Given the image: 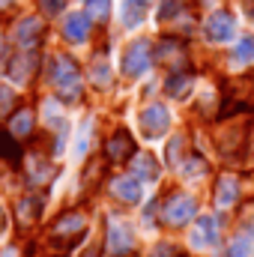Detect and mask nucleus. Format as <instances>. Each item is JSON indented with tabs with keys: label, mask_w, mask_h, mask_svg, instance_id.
<instances>
[{
	"label": "nucleus",
	"mask_w": 254,
	"mask_h": 257,
	"mask_svg": "<svg viewBox=\"0 0 254 257\" xmlns=\"http://www.w3.org/2000/svg\"><path fill=\"white\" fill-rule=\"evenodd\" d=\"M51 81H54V87H57V99L66 102V105H75V102H81V93H84V81H81V69L78 63L72 60V57H54V63H51Z\"/></svg>",
	"instance_id": "nucleus-1"
},
{
	"label": "nucleus",
	"mask_w": 254,
	"mask_h": 257,
	"mask_svg": "<svg viewBox=\"0 0 254 257\" xmlns=\"http://www.w3.org/2000/svg\"><path fill=\"white\" fill-rule=\"evenodd\" d=\"M248 111H254V78L251 75L230 84V90H227V96L221 102L218 117L227 120V117H236V114H248Z\"/></svg>",
	"instance_id": "nucleus-2"
},
{
	"label": "nucleus",
	"mask_w": 254,
	"mask_h": 257,
	"mask_svg": "<svg viewBox=\"0 0 254 257\" xmlns=\"http://www.w3.org/2000/svg\"><path fill=\"white\" fill-rule=\"evenodd\" d=\"M84 230H87V215H84L81 209H69V212H63V215L51 224V236H54V242H57L63 251L72 248L75 242H81Z\"/></svg>",
	"instance_id": "nucleus-3"
},
{
	"label": "nucleus",
	"mask_w": 254,
	"mask_h": 257,
	"mask_svg": "<svg viewBox=\"0 0 254 257\" xmlns=\"http://www.w3.org/2000/svg\"><path fill=\"white\" fill-rule=\"evenodd\" d=\"M194 212H197V200L191 197V194H171L168 200H165V206H162V218H165V224H171V227H183V224H189L191 218H194Z\"/></svg>",
	"instance_id": "nucleus-4"
},
{
	"label": "nucleus",
	"mask_w": 254,
	"mask_h": 257,
	"mask_svg": "<svg viewBox=\"0 0 254 257\" xmlns=\"http://www.w3.org/2000/svg\"><path fill=\"white\" fill-rule=\"evenodd\" d=\"M150 63H153V48H150L147 39H138V42H132L126 51H123L120 69H123L126 78H141V75L150 69Z\"/></svg>",
	"instance_id": "nucleus-5"
},
{
	"label": "nucleus",
	"mask_w": 254,
	"mask_h": 257,
	"mask_svg": "<svg viewBox=\"0 0 254 257\" xmlns=\"http://www.w3.org/2000/svg\"><path fill=\"white\" fill-rule=\"evenodd\" d=\"M108 251L114 257H129L135 251V233L123 218H108Z\"/></svg>",
	"instance_id": "nucleus-6"
},
{
	"label": "nucleus",
	"mask_w": 254,
	"mask_h": 257,
	"mask_svg": "<svg viewBox=\"0 0 254 257\" xmlns=\"http://www.w3.org/2000/svg\"><path fill=\"white\" fill-rule=\"evenodd\" d=\"M236 33V18L230 9H215L206 21H203V36L209 42H227Z\"/></svg>",
	"instance_id": "nucleus-7"
},
{
	"label": "nucleus",
	"mask_w": 254,
	"mask_h": 257,
	"mask_svg": "<svg viewBox=\"0 0 254 257\" xmlns=\"http://www.w3.org/2000/svg\"><path fill=\"white\" fill-rule=\"evenodd\" d=\"M138 123H141V132H144L147 138H162V135L171 128V111H168L165 105L153 102V105H147V108L141 111Z\"/></svg>",
	"instance_id": "nucleus-8"
},
{
	"label": "nucleus",
	"mask_w": 254,
	"mask_h": 257,
	"mask_svg": "<svg viewBox=\"0 0 254 257\" xmlns=\"http://www.w3.org/2000/svg\"><path fill=\"white\" fill-rule=\"evenodd\" d=\"M156 63L171 69V72H183L186 69V45L180 39H162L156 45Z\"/></svg>",
	"instance_id": "nucleus-9"
},
{
	"label": "nucleus",
	"mask_w": 254,
	"mask_h": 257,
	"mask_svg": "<svg viewBox=\"0 0 254 257\" xmlns=\"http://www.w3.org/2000/svg\"><path fill=\"white\" fill-rule=\"evenodd\" d=\"M215 242H218V218L215 215H200L189 233V245L203 251V248H212Z\"/></svg>",
	"instance_id": "nucleus-10"
},
{
	"label": "nucleus",
	"mask_w": 254,
	"mask_h": 257,
	"mask_svg": "<svg viewBox=\"0 0 254 257\" xmlns=\"http://www.w3.org/2000/svg\"><path fill=\"white\" fill-rule=\"evenodd\" d=\"M132 156H135V138L129 135L126 128H117L108 138V144H105V159L111 165H126Z\"/></svg>",
	"instance_id": "nucleus-11"
},
{
	"label": "nucleus",
	"mask_w": 254,
	"mask_h": 257,
	"mask_svg": "<svg viewBox=\"0 0 254 257\" xmlns=\"http://www.w3.org/2000/svg\"><path fill=\"white\" fill-rule=\"evenodd\" d=\"M42 33H45V21H42L39 15H27V18L18 21V27H15V42L21 45V51H33V48L39 45Z\"/></svg>",
	"instance_id": "nucleus-12"
},
{
	"label": "nucleus",
	"mask_w": 254,
	"mask_h": 257,
	"mask_svg": "<svg viewBox=\"0 0 254 257\" xmlns=\"http://www.w3.org/2000/svg\"><path fill=\"white\" fill-rule=\"evenodd\" d=\"M36 66H39V57H36V51H21V54H15L12 60H9V78L15 81V84H27L30 78H33V72H36Z\"/></svg>",
	"instance_id": "nucleus-13"
},
{
	"label": "nucleus",
	"mask_w": 254,
	"mask_h": 257,
	"mask_svg": "<svg viewBox=\"0 0 254 257\" xmlns=\"http://www.w3.org/2000/svg\"><path fill=\"white\" fill-rule=\"evenodd\" d=\"M227 257H254V218H245L236 230V236L230 239Z\"/></svg>",
	"instance_id": "nucleus-14"
},
{
	"label": "nucleus",
	"mask_w": 254,
	"mask_h": 257,
	"mask_svg": "<svg viewBox=\"0 0 254 257\" xmlns=\"http://www.w3.org/2000/svg\"><path fill=\"white\" fill-rule=\"evenodd\" d=\"M111 194L117 200H123V203H138L141 194H144L141 192V180L135 174H120V177L111 180Z\"/></svg>",
	"instance_id": "nucleus-15"
},
{
	"label": "nucleus",
	"mask_w": 254,
	"mask_h": 257,
	"mask_svg": "<svg viewBox=\"0 0 254 257\" xmlns=\"http://www.w3.org/2000/svg\"><path fill=\"white\" fill-rule=\"evenodd\" d=\"M63 33H66V39H72V42H87V36H90L87 12H69L63 21Z\"/></svg>",
	"instance_id": "nucleus-16"
},
{
	"label": "nucleus",
	"mask_w": 254,
	"mask_h": 257,
	"mask_svg": "<svg viewBox=\"0 0 254 257\" xmlns=\"http://www.w3.org/2000/svg\"><path fill=\"white\" fill-rule=\"evenodd\" d=\"M132 174L138 180H159V174H162L159 159L153 153H135L132 156Z\"/></svg>",
	"instance_id": "nucleus-17"
},
{
	"label": "nucleus",
	"mask_w": 254,
	"mask_h": 257,
	"mask_svg": "<svg viewBox=\"0 0 254 257\" xmlns=\"http://www.w3.org/2000/svg\"><path fill=\"white\" fill-rule=\"evenodd\" d=\"M39 215H42V197L27 194V197L18 200V206H15V218H18L21 227H30L33 221H39Z\"/></svg>",
	"instance_id": "nucleus-18"
},
{
	"label": "nucleus",
	"mask_w": 254,
	"mask_h": 257,
	"mask_svg": "<svg viewBox=\"0 0 254 257\" xmlns=\"http://www.w3.org/2000/svg\"><path fill=\"white\" fill-rule=\"evenodd\" d=\"M191 87H194V75H191L189 69L171 72V78L165 81V93H168L171 99H186V96L191 93Z\"/></svg>",
	"instance_id": "nucleus-19"
},
{
	"label": "nucleus",
	"mask_w": 254,
	"mask_h": 257,
	"mask_svg": "<svg viewBox=\"0 0 254 257\" xmlns=\"http://www.w3.org/2000/svg\"><path fill=\"white\" fill-rule=\"evenodd\" d=\"M239 200V180L233 174H221L215 186V203L218 206H233Z\"/></svg>",
	"instance_id": "nucleus-20"
},
{
	"label": "nucleus",
	"mask_w": 254,
	"mask_h": 257,
	"mask_svg": "<svg viewBox=\"0 0 254 257\" xmlns=\"http://www.w3.org/2000/svg\"><path fill=\"white\" fill-rule=\"evenodd\" d=\"M9 132H12L15 138H27V135L33 132V111H30V108L12 111V117H9Z\"/></svg>",
	"instance_id": "nucleus-21"
},
{
	"label": "nucleus",
	"mask_w": 254,
	"mask_h": 257,
	"mask_svg": "<svg viewBox=\"0 0 254 257\" xmlns=\"http://www.w3.org/2000/svg\"><path fill=\"white\" fill-rule=\"evenodd\" d=\"M153 0H123V24L126 27H138L147 15Z\"/></svg>",
	"instance_id": "nucleus-22"
},
{
	"label": "nucleus",
	"mask_w": 254,
	"mask_h": 257,
	"mask_svg": "<svg viewBox=\"0 0 254 257\" xmlns=\"http://www.w3.org/2000/svg\"><path fill=\"white\" fill-rule=\"evenodd\" d=\"M51 177H54V165H48V162H42V159H36V162L30 165V171H27L30 186H45V183H51Z\"/></svg>",
	"instance_id": "nucleus-23"
},
{
	"label": "nucleus",
	"mask_w": 254,
	"mask_h": 257,
	"mask_svg": "<svg viewBox=\"0 0 254 257\" xmlns=\"http://www.w3.org/2000/svg\"><path fill=\"white\" fill-rule=\"evenodd\" d=\"M0 159H6V162H21V144L15 141V135L12 132H0Z\"/></svg>",
	"instance_id": "nucleus-24"
},
{
	"label": "nucleus",
	"mask_w": 254,
	"mask_h": 257,
	"mask_svg": "<svg viewBox=\"0 0 254 257\" xmlns=\"http://www.w3.org/2000/svg\"><path fill=\"white\" fill-rule=\"evenodd\" d=\"M87 18L90 21H96V24H102V21H108L111 18V0H87Z\"/></svg>",
	"instance_id": "nucleus-25"
},
{
	"label": "nucleus",
	"mask_w": 254,
	"mask_h": 257,
	"mask_svg": "<svg viewBox=\"0 0 254 257\" xmlns=\"http://www.w3.org/2000/svg\"><path fill=\"white\" fill-rule=\"evenodd\" d=\"M233 60L236 63H254V36H242L236 45H233Z\"/></svg>",
	"instance_id": "nucleus-26"
},
{
	"label": "nucleus",
	"mask_w": 254,
	"mask_h": 257,
	"mask_svg": "<svg viewBox=\"0 0 254 257\" xmlns=\"http://www.w3.org/2000/svg\"><path fill=\"white\" fill-rule=\"evenodd\" d=\"M87 75H90V81L96 87H108L111 84V66L105 63V60H96V63L87 69Z\"/></svg>",
	"instance_id": "nucleus-27"
},
{
	"label": "nucleus",
	"mask_w": 254,
	"mask_h": 257,
	"mask_svg": "<svg viewBox=\"0 0 254 257\" xmlns=\"http://www.w3.org/2000/svg\"><path fill=\"white\" fill-rule=\"evenodd\" d=\"M186 9V0H162L159 3V21H171L177 15H183Z\"/></svg>",
	"instance_id": "nucleus-28"
},
{
	"label": "nucleus",
	"mask_w": 254,
	"mask_h": 257,
	"mask_svg": "<svg viewBox=\"0 0 254 257\" xmlns=\"http://www.w3.org/2000/svg\"><path fill=\"white\" fill-rule=\"evenodd\" d=\"M15 102H18L15 90H12V87H0V120H9V117H12Z\"/></svg>",
	"instance_id": "nucleus-29"
},
{
	"label": "nucleus",
	"mask_w": 254,
	"mask_h": 257,
	"mask_svg": "<svg viewBox=\"0 0 254 257\" xmlns=\"http://www.w3.org/2000/svg\"><path fill=\"white\" fill-rule=\"evenodd\" d=\"M180 153H186V138L183 135H177L171 144H168V165H180Z\"/></svg>",
	"instance_id": "nucleus-30"
},
{
	"label": "nucleus",
	"mask_w": 254,
	"mask_h": 257,
	"mask_svg": "<svg viewBox=\"0 0 254 257\" xmlns=\"http://www.w3.org/2000/svg\"><path fill=\"white\" fill-rule=\"evenodd\" d=\"M180 171H183L186 177H200V174H206L209 168H206V162H203V159H197V156H194V159H189V162H180Z\"/></svg>",
	"instance_id": "nucleus-31"
},
{
	"label": "nucleus",
	"mask_w": 254,
	"mask_h": 257,
	"mask_svg": "<svg viewBox=\"0 0 254 257\" xmlns=\"http://www.w3.org/2000/svg\"><path fill=\"white\" fill-rule=\"evenodd\" d=\"M90 132H93V123L90 120H84V126H81V135H78V156H84L87 153V147H90Z\"/></svg>",
	"instance_id": "nucleus-32"
},
{
	"label": "nucleus",
	"mask_w": 254,
	"mask_h": 257,
	"mask_svg": "<svg viewBox=\"0 0 254 257\" xmlns=\"http://www.w3.org/2000/svg\"><path fill=\"white\" fill-rule=\"evenodd\" d=\"M63 3H66V0H39V6H42L48 15H57V12H63Z\"/></svg>",
	"instance_id": "nucleus-33"
},
{
	"label": "nucleus",
	"mask_w": 254,
	"mask_h": 257,
	"mask_svg": "<svg viewBox=\"0 0 254 257\" xmlns=\"http://www.w3.org/2000/svg\"><path fill=\"white\" fill-rule=\"evenodd\" d=\"M3 230H6V212H3V206H0V236H3Z\"/></svg>",
	"instance_id": "nucleus-34"
},
{
	"label": "nucleus",
	"mask_w": 254,
	"mask_h": 257,
	"mask_svg": "<svg viewBox=\"0 0 254 257\" xmlns=\"http://www.w3.org/2000/svg\"><path fill=\"white\" fill-rule=\"evenodd\" d=\"M245 12H248V18H254V0H245Z\"/></svg>",
	"instance_id": "nucleus-35"
},
{
	"label": "nucleus",
	"mask_w": 254,
	"mask_h": 257,
	"mask_svg": "<svg viewBox=\"0 0 254 257\" xmlns=\"http://www.w3.org/2000/svg\"><path fill=\"white\" fill-rule=\"evenodd\" d=\"M9 3H12V0H0V9H6V6H9Z\"/></svg>",
	"instance_id": "nucleus-36"
}]
</instances>
